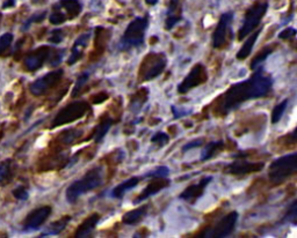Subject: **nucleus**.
Returning a JSON list of instances; mask_svg holds the SVG:
<instances>
[{"instance_id": "obj_1", "label": "nucleus", "mask_w": 297, "mask_h": 238, "mask_svg": "<svg viewBox=\"0 0 297 238\" xmlns=\"http://www.w3.org/2000/svg\"><path fill=\"white\" fill-rule=\"evenodd\" d=\"M273 86V79L265 75L264 69L258 67L255 74L245 81L236 83L228 89L222 102V111L228 113L236 110L241 103L249 100H256L268 94Z\"/></svg>"}, {"instance_id": "obj_2", "label": "nucleus", "mask_w": 297, "mask_h": 238, "mask_svg": "<svg viewBox=\"0 0 297 238\" xmlns=\"http://www.w3.org/2000/svg\"><path fill=\"white\" fill-rule=\"evenodd\" d=\"M104 170L100 166L88 170L82 178L78 181H74L66 188V192H65L66 201L69 203H74L83 194H86L98 188L104 183Z\"/></svg>"}, {"instance_id": "obj_3", "label": "nucleus", "mask_w": 297, "mask_h": 238, "mask_svg": "<svg viewBox=\"0 0 297 238\" xmlns=\"http://www.w3.org/2000/svg\"><path fill=\"white\" fill-rule=\"evenodd\" d=\"M148 26V17H137L127 27L125 34L119 43L120 50L125 51L132 48H139L143 45L145 33Z\"/></svg>"}, {"instance_id": "obj_4", "label": "nucleus", "mask_w": 297, "mask_h": 238, "mask_svg": "<svg viewBox=\"0 0 297 238\" xmlns=\"http://www.w3.org/2000/svg\"><path fill=\"white\" fill-rule=\"evenodd\" d=\"M297 170V154L292 153L278 157L272 162L269 166L268 177L269 181L274 184H281L288 177L294 175Z\"/></svg>"}, {"instance_id": "obj_5", "label": "nucleus", "mask_w": 297, "mask_h": 238, "mask_svg": "<svg viewBox=\"0 0 297 238\" xmlns=\"http://www.w3.org/2000/svg\"><path fill=\"white\" fill-rule=\"evenodd\" d=\"M268 9L267 0H256L251 7L247 9L244 18V22L241 24L239 32H238V39L241 41L245 37L255 32V29L261 22L262 18L265 17Z\"/></svg>"}, {"instance_id": "obj_6", "label": "nucleus", "mask_w": 297, "mask_h": 238, "mask_svg": "<svg viewBox=\"0 0 297 238\" xmlns=\"http://www.w3.org/2000/svg\"><path fill=\"white\" fill-rule=\"evenodd\" d=\"M167 59L164 54H148L142 64L139 70V75L142 76L143 81H150L158 75H160L165 70Z\"/></svg>"}, {"instance_id": "obj_7", "label": "nucleus", "mask_w": 297, "mask_h": 238, "mask_svg": "<svg viewBox=\"0 0 297 238\" xmlns=\"http://www.w3.org/2000/svg\"><path fill=\"white\" fill-rule=\"evenodd\" d=\"M89 106L86 102H76V103H71L67 107L62 109L58 115L55 117L52 128H57V126L63 125V124L71 123L73 120H77L85 115L86 111H88Z\"/></svg>"}, {"instance_id": "obj_8", "label": "nucleus", "mask_w": 297, "mask_h": 238, "mask_svg": "<svg viewBox=\"0 0 297 238\" xmlns=\"http://www.w3.org/2000/svg\"><path fill=\"white\" fill-rule=\"evenodd\" d=\"M238 220V213L231 212L229 213L219 220L217 223L213 225L212 228H209L206 233L203 234L204 237H213V238H222L227 237L234 230Z\"/></svg>"}, {"instance_id": "obj_9", "label": "nucleus", "mask_w": 297, "mask_h": 238, "mask_svg": "<svg viewBox=\"0 0 297 238\" xmlns=\"http://www.w3.org/2000/svg\"><path fill=\"white\" fill-rule=\"evenodd\" d=\"M207 70L206 67L203 66L202 64H197L191 69V71L188 73V75L182 80L180 82V85L178 86V92L180 94H186L193 89L194 87H197V86L202 85L207 81Z\"/></svg>"}, {"instance_id": "obj_10", "label": "nucleus", "mask_w": 297, "mask_h": 238, "mask_svg": "<svg viewBox=\"0 0 297 238\" xmlns=\"http://www.w3.org/2000/svg\"><path fill=\"white\" fill-rule=\"evenodd\" d=\"M64 71L62 69H58L52 72L45 74L42 78L37 79L30 85V92L35 96H41L49 91V89L54 87L55 85H57L61 81V79L63 78Z\"/></svg>"}, {"instance_id": "obj_11", "label": "nucleus", "mask_w": 297, "mask_h": 238, "mask_svg": "<svg viewBox=\"0 0 297 238\" xmlns=\"http://www.w3.org/2000/svg\"><path fill=\"white\" fill-rule=\"evenodd\" d=\"M233 12H227V13L222 14L221 18H219L217 27L212 34V46L215 49L222 48L227 42L228 28L233 20Z\"/></svg>"}, {"instance_id": "obj_12", "label": "nucleus", "mask_w": 297, "mask_h": 238, "mask_svg": "<svg viewBox=\"0 0 297 238\" xmlns=\"http://www.w3.org/2000/svg\"><path fill=\"white\" fill-rule=\"evenodd\" d=\"M51 214L50 206H42L40 208H36L29 215L27 216L26 221L23 223L24 231H34L39 229L44 222L48 220V218Z\"/></svg>"}, {"instance_id": "obj_13", "label": "nucleus", "mask_w": 297, "mask_h": 238, "mask_svg": "<svg viewBox=\"0 0 297 238\" xmlns=\"http://www.w3.org/2000/svg\"><path fill=\"white\" fill-rule=\"evenodd\" d=\"M265 166L264 162H249V161L240 159L230 163L225 168V172L232 175H246L251 172H256L262 170Z\"/></svg>"}, {"instance_id": "obj_14", "label": "nucleus", "mask_w": 297, "mask_h": 238, "mask_svg": "<svg viewBox=\"0 0 297 238\" xmlns=\"http://www.w3.org/2000/svg\"><path fill=\"white\" fill-rule=\"evenodd\" d=\"M151 179H152V181L148 184V186L145 187L144 190L142 191V193L134 200L135 205L145 201V200L148 199V198L154 196V194H157L158 192H160V191L166 188L170 184H171V181L166 177L151 178Z\"/></svg>"}, {"instance_id": "obj_15", "label": "nucleus", "mask_w": 297, "mask_h": 238, "mask_svg": "<svg viewBox=\"0 0 297 238\" xmlns=\"http://www.w3.org/2000/svg\"><path fill=\"white\" fill-rule=\"evenodd\" d=\"M212 181V177H210V176H208V177L201 178L199 183L191 185V186H188L187 188H186L184 192L179 196V198L187 202H191V203L195 202L201 196H202L204 190H206L207 185H208Z\"/></svg>"}, {"instance_id": "obj_16", "label": "nucleus", "mask_w": 297, "mask_h": 238, "mask_svg": "<svg viewBox=\"0 0 297 238\" xmlns=\"http://www.w3.org/2000/svg\"><path fill=\"white\" fill-rule=\"evenodd\" d=\"M51 49L49 46H41L37 50H35L33 54H30L24 60V65H26L28 71H36L44 64V61L48 59L50 55Z\"/></svg>"}, {"instance_id": "obj_17", "label": "nucleus", "mask_w": 297, "mask_h": 238, "mask_svg": "<svg viewBox=\"0 0 297 238\" xmlns=\"http://www.w3.org/2000/svg\"><path fill=\"white\" fill-rule=\"evenodd\" d=\"M91 37H92V32L89 30V32L83 33L82 35L76 39V42H74L72 45V49H71V55L69 59H67V64L73 65L78 60H80V58H82L84 55V51H85V49L87 48Z\"/></svg>"}, {"instance_id": "obj_18", "label": "nucleus", "mask_w": 297, "mask_h": 238, "mask_svg": "<svg viewBox=\"0 0 297 238\" xmlns=\"http://www.w3.org/2000/svg\"><path fill=\"white\" fill-rule=\"evenodd\" d=\"M182 18V9L179 0H171L169 4V8L166 12L165 29L171 30L179 21Z\"/></svg>"}, {"instance_id": "obj_19", "label": "nucleus", "mask_w": 297, "mask_h": 238, "mask_svg": "<svg viewBox=\"0 0 297 238\" xmlns=\"http://www.w3.org/2000/svg\"><path fill=\"white\" fill-rule=\"evenodd\" d=\"M142 181H143V177H142V176L128 178L127 181L122 182V183L119 185H116V186L110 191L109 193L110 197L114 198V199H122L127 192H129V191H131L132 188H135Z\"/></svg>"}, {"instance_id": "obj_20", "label": "nucleus", "mask_w": 297, "mask_h": 238, "mask_svg": "<svg viewBox=\"0 0 297 238\" xmlns=\"http://www.w3.org/2000/svg\"><path fill=\"white\" fill-rule=\"evenodd\" d=\"M100 219H101L100 215L97 214V213H95V214H92L91 216H88V218L79 225L78 229H77V231H76V235H74V237L86 238V237L92 236V233L94 231L95 227H97L99 221H100Z\"/></svg>"}, {"instance_id": "obj_21", "label": "nucleus", "mask_w": 297, "mask_h": 238, "mask_svg": "<svg viewBox=\"0 0 297 238\" xmlns=\"http://www.w3.org/2000/svg\"><path fill=\"white\" fill-rule=\"evenodd\" d=\"M57 6L64 12L67 20H72L78 17L83 9V5L80 4L79 0H60L57 2Z\"/></svg>"}, {"instance_id": "obj_22", "label": "nucleus", "mask_w": 297, "mask_h": 238, "mask_svg": "<svg viewBox=\"0 0 297 238\" xmlns=\"http://www.w3.org/2000/svg\"><path fill=\"white\" fill-rule=\"evenodd\" d=\"M148 205L141 206V207H138V208L132 209V211L128 212L125 216H123L122 222L125 224H128V225L137 224L145 218V215L148 214Z\"/></svg>"}, {"instance_id": "obj_23", "label": "nucleus", "mask_w": 297, "mask_h": 238, "mask_svg": "<svg viewBox=\"0 0 297 238\" xmlns=\"http://www.w3.org/2000/svg\"><path fill=\"white\" fill-rule=\"evenodd\" d=\"M260 33H261V29L255 30V33H251V36L246 39L245 43H244L243 46L240 48V50L237 52V59L243 60V59H246V58L249 57V55H251V52H252V49L255 44L256 39H258Z\"/></svg>"}, {"instance_id": "obj_24", "label": "nucleus", "mask_w": 297, "mask_h": 238, "mask_svg": "<svg viewBox=\"0 0 297 238\" xmlns=\"http://www.w3.org/2000/svg\"><path fill=\"white\" fill-rule=\"evenodd\" d=\"M223 148H224V141L223 140L209 142V144H207V146L203 148L202 153H201L200 160L202 161V162H204V161L212 159L213 156L217 155L219 151L223 150Z\"/></svg>"}, {"instance_id": "obj_25", "label": "nucleus", "mask_w": 297, "mask_h": 238, "mask_svg": "<svg viewBox=\"0 0 297 238\" xmlns=\"http://www.w3.org/2000/svg\"><path fill=\"white\" fill-rule=\"evenodd\" d=\"M71 220H72L71 216H64V218H62L61 220L56 221V222H54V223H51L50 225H49V227L46 228V229L41 234V236L40 237L56 236V235H60L62 231L66 228V225L69 224V222Z\"/></svg>"}, {"instance_id": "obj_26", "label": "nucleus", "mask_w": 297, "mask_h": 238, "mask_svg": "<svg viewBox=\"0 0 297 238\" xmlns=\"http://www.w3.org/2000/svg\"><path fill=\"white\" fill-rule=\"evenodd\" d=\"M111 125H113V119H111L110 117H105V118L99 123V125L94 129V135H93V138H94L97 144H100V142L104 140V138L106 137V134L108 131H109Z\"/></svg>"}, {"instance_id": "obj_27", "label": "nucleus", "mask_w": 297, "mask_h": 238, "mask_svg": "<svg viewBox=\"0 0 297 238\" xmlns=\"http://www.w3.org/2000/svg\"><path fill=\"white\" fill-rule=\"evenodd\" d=\"M274 51V45L271 46H265L261 51L258 52L255 55V57L253 58L252 61H251V69L255 70L266 60V58H268V55Z\"/></svg>"}, {"instance_id": "obj_28", "label": "nucleus", "mask_w": 297, "mask_h": 238, "mask_svg": "<svg viewBox=\"0 0 297 238\" xmlns=\"http://www.w3.org/2000/svg\"><path fill=\"white\" fill-rule=\"evenodd\" d=\"M91 73L92 71L88 70V71H85V72H83L80 75L78 76V79H77L76 81V85H74V88L72 91V96H78V94L80 92H82V89L84 86L87 83V81L89 80V76H91Z\"/></svg>"}, {"instance_id": "obj_29", "label": "nucleus", "mask_w": 297, "mask_h": 238, "mask_svg": "<svg viewBox=\"0 0 297 238\" xmlns=\"http://www.w3.org/2000/svg\"><path fill=\"white\" fill-rule=\"evenodd\" d=\"M288 103H289V100L288 98H284V100L281 102V103H278L276 107L273 109V112H272V123L273 124H277L280 122L281 118H282L284 111H286Z\"/></svg>"}, {"instance_id": "obj_30", "label": "nucleus", "mask_w": 297, "mask_h": 238, "mask_svg": "<svg viewBox=\"0 0 297 238\" xmlns=\"http://www.w3.org/2000/svg\"><path fill=\"white\" fill-rule=\"evenodd\" d=\"M66 20H67L66 15L64 14V12L62 11L60 7H58L57 4H56L54 6V12H52L50 18H49V21H50V23L58 26V24L64 23Z\"/></svg>"}, {"instance_id": "obj_31", "label": "nucleus", "mask_w": 297, "mask_h": 238, "mask_svg": "<svg viewBox=\"0 0 297 238\" xmlns=\"http://www.w3.org/2000/svg\"><path fill=\"white\" fill-rule=\"evenodd\" d=\"M170 175V169L165 165H160L154 168L151 171L147 172V174L142 176L144 178H159V177H167Z\"/></svg>"}, {"instance_id": "obj_32", "label": "nucleus", "mask_w": 297, "mask_h": 238, "mask_svg": "<svg viewBox=\"0 0 297 238\" xmlns=\"http://www.w3.org/2000/svg\"><path fill=\"white\" fill-rule=\"evenodd\" d=\"M11 161L2 162L1 165H0V183H7L9 178H11Z\"/></svg>"}, {"instance_id": "obj_33", "label": "nucleus", "mask_w": 297, "mask_h": 238, "mask_svg": "<svg viewBox=\"0 0 297 238\" xmlns=\"http://www.w3.org/2000/svg\"><path fill=\"white\" fill-rule=\"evenodd\" d=\"M171 110L173 113V118L174 119H180L182 117L191 115V112H193V109H191V108L176 107V106H171Z\"/></svg>"}, {"instance_id": "obj_34", "label": "nucleus", "mask_w": 297, "mask_h": 238, "mask_svg": "<svg viewBox=\"0 0 297 238\" xmlns=\"http://www.w3.org/2000/svg\"><path fill=\"white\" fill-rule=\"evenodd\" d=\"M148 100V95H144V97H142V92H137V94H135V97L131 100V103H130L129 109L132 111H138L141 109L142 106H143V103L145 101Z\"/></svg>"}, {"instance_id": "obj_35", "label": "nucleus", "mask_w": 297, "mask_h": 238, "mask_svg": "<svg viewBox=\"0 0 297 238\" xmlns=\"http://www.w3.org/2000/svg\"><path fill=\"white\" fill-rule=\"evenodd\" d=\"M65 55V50L64 49H62V50H55V51H51L50 52V55H49V59H50V61H49V64L51 65V66H58L62 61H63V58Z\"/></svg>"}, {"instance_id": "obj_36", "label": "nucleus", "mask_w": 297, "mask_h": 238, "mask_svg": "<svg viewBox=\"0 0 297 238\" xmlns=\"http://www.w3.org/2000/svg\"><path fill=\"white\" fill-rule=\"evenodd\" d=\"M169 141L170 137L165 132H157L156 134L152 135V138H151V142L158 145V147H164L165 145L169 144Z\"/></svg>"}, {"instance_id": "obj_37", "label": "nucleus", "mask_w": 297, "mask_h": 238, "mask_svg": "<svg viewBox=\"0 0 297 238\" xmlns=\"http://www.w3.org/2000/svg\"><path fill=\"white\" fill-rule=\"evenodd\" d=\"M46 17V12L43 11V12H39V13H35L34 15H32L28 20L26 21V22L23 23L22 26V30H27L28 28H29L30 26H32V23H35V22H41L42 20H44V18Z\"/></svg>"}, {"instance_id": "obj_38", "label": "nucleus", "mask_w": 297, "mask_h": 238, "mask_svg": "<svg viewBox=\"0 0 297 238\" xmlns=\"http://www.w3.org/2000/svg\"><path fill=\"white\" fill-rule=\"evenodd\" d=\"M13 42V35L11 33H5L4 35L0 36V55L7 50Z\"/></svg>"}, {"instance_id": "obj_39", "label": "nucleus", "mask_w": 297, "mask_h": 238, "mask_svg": "<svg viewBox=\"0 0 297 238\" xmlns=\"http://www.w3.org/2000/svg\"><path fill=\"white\" fill-rule=\"evenodd\" d=\"M64 36H65V33L63 29H55V30H52L50 34L49 42L54 43V44H60V43L63 42Z\"/></svg>"}, {"instance_id": "obj_40", "label": "nucleus", "mask_w": 297, "mask_h": 238, "mask_svg": "<svg viewBox=\"0 0 297 238\" xmlns=\"http://www.w3.org/2000/svg\"><path fill=\"white\" fill-rule=\"evenodd\" d=\"M296 205L297 201L295 200L292 205H290L289 209H288L287 215L284 216V221L287 222H292V223L295 224L296 223V218H297V211H296Z\"/></svg>"}, {"instance_id": "obj_41", "label": "nucleus", "mask_w": 297, "mask_h": 238, "mask_svg": "<svg viewBox=\"0 0 297 238\" xmlns=\"http://www.w3.org/2000/svg\"><path fill=\"white\" fill-rule=\"evenodd\" d=\"M204 138H197L195 139V140H191V141H188L187 144L185 145L184 147H182V151H188L191 149H193V148H197V147H201L202 145L204 144Z\"/></svg>"}, {"instance_id": "obj_42", "label": "nucleus", "mask_w": 297, "mask_h": 238, "mask_svg": "<svg viewBox=\"0 0 297 238\" xmlns=\"http://www.w3.org/2000/svg\"><path fill=\"white\" fill-rule=\"evenodd\" d=\"M83 132L80 131H67L66 133L64 134V138H63V142H65V144H71V142L76 140L77 138H79L80 135H82Z\"/></svg>"}, {"instance_id": "obj_43", "label": "nucleus", "mask_w": 297, "mask_h": 238, "mask_svg": "<svg viewBox=\"0 0 297 238\" xmlns=\"http://www.w3.org/2000/svg\"><path fill=\"white\" fill-rule=\"evenodd\" d=\"M295 36H296V29L293 27L286 28V29L282 30V32L277 35V37L280 39H289V38H293V37H295Z\"/></svg>"}, {"instance_id": "obj_44", "label": "nucleus", "mask_w": 297, "mask_h": 238, "mask_svg": "<svg viewBox=\"0 0 297 238\" xmlns=\"http://www.w3.org/2000/svg\"><path fill=\"white\" fill-rule=\"evenodd\" d=\"M13 196L17 198L18 200H27L29 198V193L24 187H18L13 191Z\"/></svg>"}, {"instance_id": "obj_45", "label": "nucleus", "mask_w": 297, "mask_h": 238, "mask_svg": "<svg viewBox=\"0 0 297 238\" xmlns=\"http://www.w3.org/2000/svg\"><path fill=\"white\" fill-rule=\"evenodd\" d=\"M15 5V0H6L4 2V5H2V8H8L12 7V6Z\"/></svg>"}, {"instance_id": "obj_46", "label": "nucleus", "mask_w": 297, "mask_h": 238, "mask_svg": "<svg viewBox=\"0 0 297 238\" xmlns=\"http://www.w3.org/2000/svg\"><path fill=\"white\" fill-rule=\"evenodd\" d=\"M158 1H159V0H145V2H147V4L150 5V6H154Z\"/></svg>"}]
</instances>
